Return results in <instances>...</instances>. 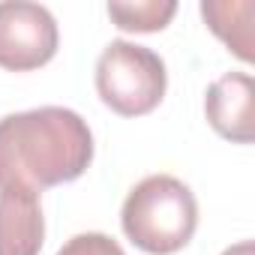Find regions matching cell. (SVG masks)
<instances>
[{
  "mask_svg": "<svg viewBox=\"0 0 255 255\" xmlns=\"http://www.w3.org/2000/svg\"><path fill=\"white\" fill-rule=\"evenodd\" d=\"M93 162L87 120L63 105L0 117V189L39 192L78 180Z\"/></svg>",
  "mask_w": 255,
  "mask_h": 255,
  "instance_id": "1",
  "label": "cell"
},
{
  "mask_svg": "<svg viewBox=\"0 0 255 255\" xmlns=\"http://www.w3.org/2000/svg\"><path fill=\"white\" fill-rule=\"evenodd\" d=\"M57 255H126V252L114 237H108L102 231H87V234L69 237L57 249Z\"/></svg>",
  "mask_w": 255,
  "mask_h": 255,
  "instance_id": "9",
  "label": "cell"
},
{
  "mask_svg": "<svg viewBox=\"0 0 255 255\" xmlns=\"http://www.w3.org/2000/svg\"><path fill=\"white\" fill-rule=\"evenodd\" d=\"M57 21L42 3L6 0L0 3V66L33 72L57 54Z\"/></svg>",
  "mask_w": 255,
  "mask_h": 255,
  "instance_id": "4",
  "label": "cell"
},
{
  "mask_svg": "<svg viewBox=\"0 0 255 255\" xmlns=\"http://www.w3.org/2000/svg\"><path fill=\"white\" fill-rule=\"evenodd\" d=\"M177 15L174 0H135V3H108V18L126 33H159Z\"/></svg>",
  "mask_w": 255,
  "mask_h": 255,
  "instance_id": "8",
  "label": "cell"
},
{
  "mask_svg": "<svg viewBox=\"0 0 255 255\" xmlns=\"http://www.w3.org/2000/svg\"><path fill=\"white\" fill-rule=\"evenodd\" d=\"M222 255H255V246H252V240H240V243L228 246Z\"/></svg>",
  "mask_w": 255,
  "mask_h": 255,
  "instance_id": "10",
  "label": "cell"
},
{
  "mask_svg": "<svg viewBox=\"0 0 255 255\" xmlns=\"http://www.w3.org/2000/svg\"><path fill=\"white\" fill-rule=\"evenodd\" d=\"M120 225L141 252L174 255L198 228V201L183 180L150 174L129 189L120 207Z\"/></svg>",
  "mask_w": 255,
  "mask_h": 255,
  "instance_id": "2",
  "label": "cell"
},
{
  "mask_svg": "<svg viewBox=\"0 0 255 255\" xmlns=\"http://www.w3.org/2000/svg\"><path fill=\"white\" fill-rule=\"evenodd\" d=\"M165 60L126 39H111L96 60V93L120 117H144L165 99Z\"/></svg>",
  "mask_w": 255,
  "mask_h": 255,
  "instance_id": "3",
  "label": "cell"
},
{
  "mask_svg": "<svg viewBox=\"0 0 255 255\" xmlns=\"http://www.w3.org/2000/svg\"><path fill=\"white\" fill-rule=\"evenodd\" d=\"M204 114L213 129L234 141L252 144L255 138V81L249 72H225L204 93Z\"/></svg>",
  "mask_w": 255,
  "mask_h": 255,
  "instance_id": "5",
  "label": "cell"
},
{
  "mask_svg": "<svg viewBox=\"0 0 255 255\" xmlns=\"http://www.w3.org/2000/svg\"><path fill=\"white\" fill-rule=\"evenodd\" d=\"M252 15H255L252 0H204L201 3L204 24L243 63L255 60V51H252Z\"/></svg>",
  "mask_w": 255,
  "mask_h": 255,
  "instance_id": "7",
  "label": "cell"
},
{
  "mask_svg": "<svg viewBox=\"0 0 255 255\" xmlns=\"http://www.w3.org/2000/svg\"><path fill=\"white\" fill-rule=\"evenodd\" d=\"M45 243V216L39 192L0 189V255H39Z\"/></svg>",
  "mask_w": 255,
  "mask_h": 255,
  "instance_id": "6",
  "label": "cell"
}]
</instances>
